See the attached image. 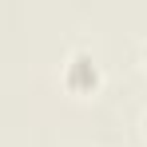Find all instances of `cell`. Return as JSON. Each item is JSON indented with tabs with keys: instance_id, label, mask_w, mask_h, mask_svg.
<instances>
[{
	"instance_id": "cell-1",
	"label": "cell",
	"mask_w": 147,
	"mask_h": 147,
	"mask_svg": "<svg viewBox=\"0 0 147 147\" xmlns=\"http://www.w3.org/2000/svg\"><path fill=\"white\" fill-rule=\"evenodd\" d=\"M60 84L72 92V96H96L99 84H103V68L88 48H72L64 56V68H60Z\"/></svg>"
},
{
	"instance_id": "cell-2",
	"label": "cell",
	"mask_w": 147,
	"mask_h": 147,
	"mask_svg": "<svg viewBox=\"0 0 147 147\" xmlns=\"http://www.w3.org/2000/svg\"><path fill=\"white\" fill-rule=\"evenodd\" d=\"M143 135H147V111H143Z\"/></svg>"
},
{
	"instance_id": "cell-3",
	"label": "cell",
	"mask_w": 147,
	"mask_h": 147,
	"mask_svg": "<svg viewBox=\"0 0 147 147\" xmlns=\"http://www.w3.org/2000/svg\"><path fill=\"white\" fill-rule=\"evenodd\" d=\"M143 68H147V44H143Z\"/></svg>"
}]
</instances>
